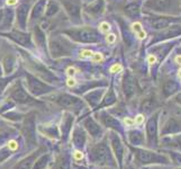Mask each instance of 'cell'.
<instances>
[{"label":"cell","instance_id":"obj_1","mask_svg":"<svg viewBox=\"0 0 181 169\" xmlns=\"http://www.w3.org/2000/svg\"><path fill=\"white\" fill-rule=\"evenodd\" d=\"M91 156H92V159L98 162V164H101L106 157H107V150H106V146L102 144H98L97 146H94L91 151Z\"/></svg>","mask_w":181,"mask_h":169},{"label":"cell","instance_id":"obj_2","mask_svg":"<svg viewBox=\"0 0 181 169\" xmlns=\"http://www.w3.org/2000/svg\"><path fill=\"white\" fill-rule=\"evenodd\" d=\"M24 133H25V137H26V140L29 142V143H34L35 142V132H34V124L33 122L30 123H26L25 125V130H24Z\"/></svg>","mask_w":181,"mask_h":169},{"label":"cell","instance_id":"obj_3","mask_svg":"<svg viewBox=\"0 0 181 169\" xmlns=\"http://www.w3.org/2000/svg\"><path fill=\"white\" fill-rule=\"evenodd\" d=\"M62 106H64V107H68V108H71V107H74L77 104H78V100H77V98H74V97H71V96H68V95H63V96H61L59 98V100H57Z\"/></svg>","mask_w":181,"mask_h":169},{"label":"cell","instance_id":"obj_4","mask_svg":"<svg viewBox=\"0 0 181 169\" xmlns=\"http://www.w3.org/2000/svg\"><path fill=\"white\" fill-rule=\"evenodd\" d=\"M73 142H74V144L77 145V146H79V148L83 146V144H85V142H86V135H85V133L80 129H77L74 131Z\"/></svg>","mask_w":181,"mask_h":169},{"label":"cell","instance_id":"obj_5","mask_svg":"<svg viewBox=\"0 0 181 169\" xmlns=\"http://www.w3.org/2000/svg\"><path fill=\"white\" fill-rule=\"evenodd\" d=\"M13 98L15 100H17L18 103H27V101H30V98L29 96L24 91L23 89H17L13 93Z\"/></svg>","mask_w":181,"mask_h":169},{"label":"cell","instance_id":"obj_6","mask_svg":"<svg viewBox=\"0 0 181 169\" xmlns=\"http://www.w3.org/2000/svg\"><path fill=\"white\" fill-rule=\"evenodd\" d=\"M36 154H37V152L33 153V154H32V156H29L28 158H26V159L22 160V161H20V164L17 166V169H30L32 164H33V161H34V159H35Z\"/></svg>","mask_w":181,"mask_h":169},{"label":"cell","instance_id":"obj_7","mask_svg":"<svg viewBox=\"0 0 181 169\" xmlns=\"http://www.w3.org/2000/svg\"><path fill=\"white\" fill-rule=\"evenodd\" d=\"M30 89H32V91L35 93V94H41V93L46 91L45 86H43V85L40 84V82H36L35 80H32V81H30Z\"/></svg>","mask_w":181,"mask_h":169},{"label":"cell","instance_id":"obj_8","mask_svg":"<svg viewBox=\"0 0 181 169\" xmlns=\"http://www.w3.org/2000/svg\"><path fill=\"white\" fill-rule=\"evenodd\" d=\"M86 127H87V130L90 132V134H92L93 137H97V134H98V132H99V127L93 123V121H91V120H88V121L86 122Z\"/></svg>","mask_w":181,"mask_h":169},{"label":"cell","instance_id":"obj_9","mask_svg":"<svg viewBox=\"0 0 181 169\" xmlns=\"http://www.w3.org/2000/svg\"><path fill=\"white\" fill-rule=\"evenodd\" d=\"M53 169H69V160L67 157H61L57 159V162Z\"/></svg>","mask_w":181,"mask_h":169},{"label":"cell","instance_id":"obj_10","mask_svg":"<svg viewBox=\"0 0 181 169\" xmlns=\"http://www.w3.org/2000/svg\"><path fill=\"white\" fill-rule=\"evenodd\" d=\"M47 161H48V154L41 157V158H40V159L36 161V164H35V166H34V168H33V169H43V168H45V166L47 165Z\"/></svg>","mask_w":181,"mask_h":169},{"label":"cell","instance_id":"obj_11","mask_svg":"<svg viewBox=\"0 0 181 169\" xmlns=\"http://www.w3.org/2000/svg\"><path fill=\"white\" fill-rule=\"evenodd\" d=\"M68 117L69 119H65L63 121V123H62V134H63L64 138L68 135L69 132H70V125H71V122H72L70 116H68Z\"/></svg>","mask_w":181,"mask_h":169},{"label":"cell","instance_id":"obj_12","mask_svg":"<svg viewBox=\"0 0 181 169\" xmlns=\"http://www.w3.org/2000/svg\"><path fill=\"white\" fill-rule=\"evenodd\" d=\"M133 29H134V32L137 33V35H138V37L141 38V40H143L144 37H145V32L142 29V25L139 24V23H135V24H133Z\"/></svg>","mask_w":181,"mask_h":169},{"label":"cell","instance_id":"obj_13","mask_svg":"<svg viewBox=\"0 0 181 169\" xmlns=\"http://www.w3.org/2000/svg\"><path fill=\"white\" fill-rule=\"evenodd\" d=\"M9 134H10V131H8L7 129L1 127V129H0V143H2V142L8 138Z\"/></svg>","mask_w":181,"mask_h":169},{"label":"cell","instance_id":"obj_14","mask_svg":"<svg viewBox=\"0 0 181 169\" xmlns=\"http://www.w3.org/2000/svg\"><path fill=\"white\" fill-rule=\"evenodd\" d=\"M92 52L91 51H88V50H85L80 53V59H85V58H91L92 56Z\"/></svg>","mask_w":181,"mask_h":169},{"label":"cell","instance_id":"obj_15","mask_svg":"<svg viewBox=\"0 0 181 169\" xmlns=\"http://www.w3.org/2000/svg\"><path fill=\"white\" fill-rule=\"evenodd\" d=\"M9 151H10L9 149H8V150H1V151H0V161L5 160V159H6V158L10 154V153H9Z\"/></svg>","mask_w":181,"mask_h":169},{"label":"cell","instance_id":"obj_16","mask_svg":"<svg viewBox=\"0 0 181 169\" xmlns=\"http://www.w3.org/2000/svg\"><path fill=\"white\" fill-rule=\"evenodd\" d=\"M92 61L93 62H100V61H102V54H100V53L92 54Z\"/></svg>","mask_w":181,"mask_h":169},{"label":"cell","instance_id":"obj_17","mask_svg":"<svg viewBox=\"0 0 181 169\" xmlns=\"http://www.w3.org/2000/svg\"><path fill=\"white\" fill-rule=\"evenodd\" d=\"M109 29H110V26H109L108 23H101V24H100V30H101L102 33H107Z\"/></svg>","mask_w":181,"mask_h":169},{"label":"cell","instance_id":"obj_18","mask_svg":"<svg viewBox=\"0 0 181 169\" xmlns=\"http://www.w3.org/2000/svg\"><path fill=\"white\" fill-rule=\"evenodd\" d=\"M17 148H18V143L16 141H14V140L9 141V143H8V149L9 150H16Z\"/></svg>","mask_w":181,"mask_h":169},{"label":"cell","instance_id":"obj_19","mask_svg":"<svg viewBox=\"0 0 181 169\" xmlns=\"http://www.w3.org/2000/svg\"><path fill=\"white\" fill-rule=\"evenodd\" d=\"M119 71H122V66L120 64H114L113 67L110 68V72H119Z\"/></svg>","mask_w":181,"mask_h":169},{"label":"cell","instance_id":"obj_20","mask_svg":"<svg viewBox=\"0 0 181 169\" xmlns=\"http://www.w3.org/2000/svg\"><path fill=\"white\" fill-rule=\"evenodd\" d=\"M134 122H135L136 124H142V123L144 122V116H143V115H137Z\"/></svg>","mask_w":181,"mask_h":169},{"label":"cell","instance_id":"obj_21","mask_svg":"<svg viewBox=\"0 0 181 169\" xmlns=\"http://www.w3.org/2000/svg\"><path fill=\"white\" fill-rule=\"evenodd\" d=\"M74 158H75L77 160H80V159L83 158V154H82L80 151H75V152H74Z\"/></svg>","mask_w":181,"mask_h":169},{"label":"cell","instance_id":"obj_22","mask_svg":"<svg viewBox=\"0 0 181 169\" xmlns=\"http://www.w3.org/2000/svg\"><path fill=\"white\" fill-rule=\"evenodd\" d=\"M125 124H126L127 126H133V125L135 124V122L133 121L132 119H128V117H127V119H125Z\"/></svg>","mask_w":181,"mask_h":169},{"label":"cell","instance_id":"obj_23","mask_svg":"<svg viewBox=\"0 0 181 169\" xmlns=\"http://www.w3.org/2000/svg\"><path fill=\"white\" fill-rule=\"evenodd\" d=\"M115 40H116V36H115L114 34H110V35L107 37V42H108V43H114Z\"/></svg>","mask_w":181,"mask_h":169},{"label":"cell","instance_id":"obj_24","mask_svg":"<svg viewBox=\"0 0 181 169\" xmlns=\"http://www.w3.org/2000/svg\"><path fill=\"white\" fill-rule=\"evenodd\" d=\"M147 60H149V63H151V64H153V63H155V61H157V58H155L154 55H150Z\"/></svg>","mask_w":181,"mask_h":169},{"label":"cell","instance_id":"obj_25","mask_svg":"<svg viewBox=\"0 0 181 169\" xmlns=\"http://www.w3.org/2000/svg\"><path fill=\"white\" fill-rule=\"evenodd\" d=\"M67 84H68L69 87H73V86L75 85V80H74V79H71V78H70V79L68 80V82H67Z\"/></svg>","mask_w":181,"mask_h":169},{"label":"cell","instance_id":"obj_26","mask_svg":"<svg viewBox=\"0 0 181 169\" xmlns=\"http://www.w3.org/2000/svg\"><path fill=\"white\" fill-rule=\"evenodd\" d=\"M75 73V69L74 68H69L68 69V74L69 76H73Z\"/></svg>","mask_w":181,"mask_h":169},{"label":"cell","instance_id":"obj_27","mask_svg":"<svg viewBox=\"0 0 181 169\" xmlns=\"http://www.w3.org/2000/svg\"><path fill=\"white\" fill-rule=\"evenodd\" d=\"M17 0H7V5H16Z\"/></svg>","mask_w":181,"mask_h":169},{"label":"cell","instance_id":"obj_28","mask_svg":"<svg viewBox=\"0 0 181 169\" xmlns=\"http://www.w3.org/2000/svg\"><path fill=\"white\" fill-rule=\"evenodd\" d=\"M176 62H177L178 64H181V55H178V56L176 58Z\"/></svg>","mask_w":181,"mask_h":169},{"label":"cell","instance_id":"obj_29","mask_svg":"<svg viewBox=\"0 0 181 169\" xmlns=\"http://www.w3.org/2000/svg\"><path fill=\"white\" fill-rule=\"evenodd\" d=\"M178 76H179V78H181V69L179 70V73H178Z\"/></svg>","mask_w":181,"mask_h":169}]
</instances>
